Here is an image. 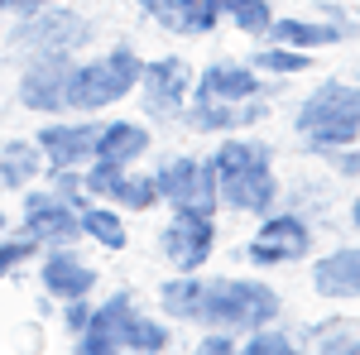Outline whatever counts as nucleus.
Wrapping results in <instances>:
<instances>
[{"mask_svg": "<svg viewBox=\"0 0 360 355\" xmlns=\"http://www.w3.org/2000/svg\"><path fill=\"white\" fill-rule=\"evenodd\" d=\"M212 178H217V197H221V212H240V217H264L274 212L283 183L274 173V144L259 135H221L217 149L207 154Z\"/></svg>", "mask_w": 360, "mask_h": 355, "instance_id": "obj_1", "label": "nucleus"}, {"mask_svg": "<svg viewBox=\"0 0 360 355\" xmlns=\"http://www.w3.org/2000/svg\"><path fill=\"white\" fill-rule=\"evenodd\" d=\"M293 135L307 154H327V149H346L360 144V82L351 77H322L307 86L293 106Z\"/></svg>", "mask_w": 360, "mask_h": 355, "instance_id": "obj_2", "label": "nucleus"}, {"mask_svg": "<svg viewBox=\"0 0 360 355\" xmlns=\"http://www.w3.org/2000/svg\"><path fill=\"white\" fill-rule=\"evenodd\" d=\"M139 67H144V58L135 53V44H111L96 58H77L72 82H68V110L72 115H101V110L120 106L125 96H135Z\"/></svg>", "mask_w": 360, "mask_h": 355, "instance_id": "obj_3", "label": "nucleus"}, {"mask_svg": "<svg viewBox=\"0 0 360 355\" xmlns=\"http://www.w3.org/2000/svg\"><path fill=\"white\" fill-rule=\"evenodd\" d=\"M283 317V293L269 288V278H250V273H217L207 278V302L197 327H226L236 336L278 322Z\"/></svg>", "mask_w": 360, "mask_h": 355, "instance_id": "obj_4", "label": "nucleus"}, {"mask_svg": "<svg viewBox=\"0 0 360 355\" xmlns=\"http://www.w3.org/2000/svg\"><path fill=\"white\" fill-rule=\"evenodd\" d=\"M96 44V25L68 10L63 0L44 5L34 15H15V25L5 29V49L15 58H39V53H82Z\"/></svg>", "mask_w": 360, "mask_h": 355, "instance_id": "obj_5", "label": "nucleus"}, {"mask_svg": "<svg viewBox=\"0 0 360 355\" xmlns=\"http://www.w3.org/2000/svg\"><path fill=\"white\" fill-rule=\"evenodd\" d=\"M317 245V231L307 212L293 207H274L264 217H255V235L240 245V259L250 269H288V264H303Z\"/></svg>", "mask_w": 360, "mask_h": 355, "instance_id": "obj_6", "label": "nucleus"}, {"mask_svg": "<svg viewBox=\"0 0 360 355\" xmlns=\"http://www.w3.org/2000/svg\"><path fill=\"white\" fill-rule=\"evenodd\" d=\"M193 63L178 53H159V58H144L139 67V86H135V101L144 110L149 125H183V110L193 101Z\"/></svg>", "mask_w": 360, "mask_h": 355, "instance_id": "obj_7", "label": "nucleus"}, {"mask_svg": "<svg viewBox=\"0 0 360 355\" xmlns=\"http://www.w3.org/2000/svg\"><path fill=\"white\" fill-rule=\"evenodd\" d=\"M217 254V217L193 207H168V221L159 231V259L173 273H202Z\"/></svg>", "mask_w": 360, "mask_h": 355, "instance_id": "obj_8", "label": "nucleus"}, {"mask_svg": "<svg viewBox=\"0 0 360 355\" xmlns=\"http://www.w3.org/2000/svg\"><path fill=\"white\" fill-rule=\"evenodd\" d=\"M154 173V192H159V207H193V212H221V197H217V178L212 164L202 154H164Z\"/></svg>", "mask_w": 360, "mask_h": 355, "instance_id": "obj_9", "label": "nucleus"}, {"mask_svg": "<svg viewBox=\"0 0 360 355\" xmlns=\"http://www.w3.org/2000/svg\"><path fill=\"white\" fill-rule=\"evenodd\" d=\"M72 63H77V53H39V58H25L20 82H15V101H20V110L39 115V120H49V115H68Z\"/></svg>", "mask_w": 360, "mask_h": 355, "instance_id": "obj_10", "label": "nucleus"}, {"mask_svg": "<svg viewBox=\"0 0 360 355\" xmlns=\"http://www.w3.org/2000/svg\"><path fill=\"white\" fill-rule=\"evenodd\" d=\"M29 240H39V250H53V245H77L82 240V226H77V212L72 202L53 192L49 183H34V188L20 192V221Z\"/></svg>", "mask_w": 360, "mask_h": 355, "instance_id": "obj_11", "label": "nucleus"}, {"mask_svg": "<svg viewBox=\"0 0 360 355\" xmlns=\"http://www.w3.org/2000/svg\"><path fill=\"white\" fill-rule=\"evenodd\" d=\"M82 188L101 202H111L120 212H154L159 192H154V173H135V164H111V159H91L82 168Z\"/></svg>", "mask_w": 360, "mask_h": 355, "instance_id": "obj_12", "label": "nucleus"}, {"mask_svg": "<svg viewBox=\"0 0 360 355\" xmlns=\"http://www.w3.org/2000/svg\"><path fill=\"white\" fill-rule=\"evenodd\" d=\"M274 91H278V77L255 72L245 58H212L193 77V101H250V96L274 101Z\"/></svg>", "mask_w": 360, "mask_h": 355, "instance_id": "obj_13", "label": "nucleus"}, {"mask_svg": "<svg viewBox=\"0 0 360 355\" xmlns=\"http://www.w3.org/2000/svg\"><path fill=\"white\" fill-rule=\"evenodd\" d=\"M96 130L101 120L96 115H49L39 130H34V144L44 149L49 168H86L96 159Z\"/></svg>", "mask_w": 360, "mask_h": 355, "instance_id": "obj_14", "label": "nucleus"}, {"mask_svg": "<svg viewBox=\"0 0 360 355\" xmlns=\"http://www.w3.org/2000/svg\"><path fill=\"white\" fill-rule=\"evenodd\" d=\"M96 283H101V273H96V264H91L77 245L39 250V293H49L53 302L91 298Z\"/></svg>", "mask_w": 360, "mask_h": 355, "instance_id": "obj_15", "label": "nucleus"}, {"mask_svg": "<svg viewBox=\"0 0 360 355\" xmlns=\"http://www.w3.org/2000/svg\"><path fill=\"white\" fill-rule=\"evenodd\" d=\"M135 288H115L111 298H101L91 307V322L82 327V336H72V346L82 355H120L125 351V327L135 317Z\"/></svg>", "mask_w": 360, "mask_h": 355, "instance_id": "obj_16", "label": "nucleus"}, {"mask_svg": "<svg viewBox=\"0 0 360 355\" xmlns=\"http://www.w3.org/2000/svg\"><path fill=\"white\" fill-rule=\"evenodd\" d=\"M269 120V96H250V101H188L183 125L197 135H240L259 130Z\"/></svg>", "mask_w": 360, "mask_h": 355, "instance_id": "obj_17", "label": "nucleus"}, {"mask_svg": "<svg viewBox=\"0 0 360 355\" xmlns=\"http://www.w3.org/2000/svg\"><path fill=\"white\" fill-rule=\"evenodd\" d=\"M312 293L327 302H356L360 298V245H336L307 264Z\"/></svg>", "mask_w": 360, "mask_h": 355, "instance_id": "obj_18", "label": "nucleus"}, {"mask_svg": "<svg viewBox=\"0 0 360 355\" xmlns=\"http://www.w3.org/2000/svg\"><path fill=\"white\" fill-rule=\"evenodd\" d=\"M356 34H360V25H336L327 15H274V25H269L274 44H293V49H307V53L341 49Z\"/></svg>", "mask_w": 360, "mask_h": 355, "instance_id": "obj_19", "label": "nucleus"}, {"mask_svg": "<svg viewBox=\"0 0 360 355\" xmlns=\"http://www.w3.org/2000/svg\"><path fill=\"white\" fill-rule=\"evenodd\" d=\"M149 149H154V130H149V120L111 115V120H101V130H96V159H111V164H139V159H149Z\"/></svg>", "mask_w": 360, "mask_h": 355, "instance_id": "obj_20", "label": "nucleus"}, {"mask_svg": "<svg viewBox=\"0 0 360 355\" xmlns=\"http://www.w3.org/2000/svg\"><path fill=\"white\" fill-rule=\"evenodd\" d=\"M44 173H49V159L34 144V135H15L0 144V188L5 192L34 188V183H44Z\"/></svg>", "mask_w": 360, "mask_h": 355, "instance_id": "obj_21", "label": "nucleus"}, {"mask_svg": "<svg viewBox=\"0 0 360 355\" xmlns=\"http://www.w3.org/2000/svg\"><path fill=\"white\" fill-rule=\"evenodd\" d=\"M154 302H159V312H164L168 322L197 327L202 302H207V273H173V278H164L154 288Z\"/></svg>", "mask_w": 360, "mask_h": 355, "instance_id": "obj_22", "label": "nucleus"}, {"mask_svg": "<svg viewBox=\"0 0 360 355\" xmlns=\"http://www.w3.org/2000/svg\"><path fill=\"white\" fill-rule=\"evenodd\" d=\"M77 226H82V240H91L96 250H125L130 245V226H125V212L111 207V202H101V197H91L77 207Z\"/></svg>", "mask_w": 360, "mask_h": 355, "instance_id": "obj_23", "label": "nucleus"}, {"mask_svg": "<svg viewBox=\"0 0 360 355\" xmlns=\"http://www.w3.org/2000/svg\"><path fill=\"white\" fill-rule=\"evenodd\" d=\"M298 351H322V355H356L360 351V322L356 317H322L298 331Z\"/></svg>", "mask_w": 360, "mask_h": 355, "instance_id": "obj_24", "label": "nucleus"}, {"mask_svg": "<svg viewBox=\"0 0 360 355\" xmlns=\"http://www.w3.org/2000/svg\"><path fill=\"white\" fill-rule=\"evenodd\" d=\"M255 72H264V77H278V82H288V77H303L312 72V63L317 58L307 53V49H293V44H274V39H259V49L245 58Z\"/></svg>", "mask_w": 360, "mask_h": 355, "instance_id": "obj_25", "label": "nucleus"}, {"mask_svg": "<svg viewBox=\"0 0 360 355\" xmlns=\"http://www.w3.org/2000/svg\"><path fill=\"white\" fill-rule=\"evenodd\" d=\"M178 341H173V327H168L164 312H139L130 317V327H125V351L130 355H164L173 351Z\"/></svg>", "mask_w": 360, "mask_h": 355, "instance_id": "obj_26", "label": "nucleus"}, {"mask_svg": "<svg viewBox=\"0 0 360 355\" xmlns=\"http://www.w3.org/2000/svg\"><path fill=\"white\" fill-rule=\"evenodd\" d=\"M217 5H221V20L231 29H240L250 39H269V25H274L269 0H217Z\"/></svg>", "mask_w": 360, "mask_h": 355, "instance_id": "obj_27", "label": "nucleus"}, {"mask_svg": "<svg viewBox=\"0 0 360 355\" xmlns=\"http://www.w3.org/2000/svg\"><path fill=\"white\" fill-rule=\"evenodd\" d=\"M226 20H221V5L217 0H193V5H178V29L173 39H207L217 34Z\"/></svg>", "mask_w": 360, "mask_h": 355, "instance_id": "obj_28", "label": "nucleus"}, {"mask_svg": "<svg viewBox=\"0 0 360 355\" xmlns=\"http://www.w3.org/2000/svg\"><path fill=\"white\" fill-rule=\"evenodd\" d=\"M240 351L245 355H298V331L278 327V322H264L240 336Z\"/></svg>", "mask_w": 360, "mask_h": 355, "instance_id": "obj_29", "label": "nucleus"}, {"mask_svg": "<svg viewBox=\"0 0 360 355\" xmlns=\"http://www.w3.org/2000/svg\"><path fill=\"white\" fill-rule=\"evenodd\" d=\"M39 259V240H29L20 226L0 231V278H15V273Z\"/></svg>", "mask_w": 360, "mask_h": 355, "instance_id": "obj_30", "label": "nucleus"}, {"mask_svg": "<svg viewBox=\"0 0 360 355\" xmlns=\"http://www.w3.org/2000/svg\"><path fill=\"white\" fill-rule=\"evenodd\" d=\"M44 183H49L53 192H63V197L72 202V212H77L82 202H91V192L82 188V168H49V173H44Z\"/></svg>", "mask_w": 360, "mask_h": 355, "instance_id": "obj_31", "label": "nucleus"}, {"mask_svg": "<svg viewBox=\"0 0 360 355\" xmlns=\"http://www.w3.org/2000/svg\"><path fill=\"white\" fill-rule=\"evenodd\" d=\"M193 351L197 355H236L240 351V336L226 331V327H202V336L193 341Z\"/></svg>", "mask_w": 360, "mask_h": 355, "instance_id": "obj_32", "label": "nucleus"}, {"mask_svg": "<svg viewBox=\"0 0 360 355\" xmlns=\"http://www.w3.org/2000/svg\"><path fill=\"white\" fill-rule=\"evenodd\" d=\"M91 307H96V298H68V302H58V322H63V331H68V336H82V327L91 322Z\"/></svg>", "mask_w": 360, "mask_h": 355, "instance_id": "obj_33", "label": "nucleus"}, {"mask_svg": "<svg viewBox=\"0 0 360 355\" xmlns=\"http://www.w3.org/2000/svg\"><path fill=\"white\" fill-rule=\"evenodd\" d=\"M317 159L332 168L336 178H360V144H346V149H327V154H317Z\"/></svg>", "mask_w": 360, "mask_h": 355, "instance_id": "obj_34", "label": "nucleus"}, {"mask_svg": "<svg viewBox=\"0 0 360 355\" xmlns=\"http://www.w3.org/2000/svg\"><path fill=\"white\" fill-rule=\"evenodd\" d=\"M135 5H139V15H144V20H154L164 34L178 29V0H135Z\"/></svg>", "mask_w": 360, "mask_h": 355, "instance_id": "obj_35", "label": "nucleus"}, {"mask_svg": "<svg viewBox=\"0 0 360 355\" xmlns=\"http://www.w3.org/2000/svg\"><path fill=\"white\" fill-rule=\"evenodd\" d=\"M44 5H58V0H0V10L15 20V15H34V10H44Z\"/></svg>", "mask_w": 360, "mask_h": 355, "instance_id": "obj_36", "label": "nucleus"}, {"mask_svg": "<svg viewBox=\"0 0 360 355\" xmlns=\"http://www.w3.org/2000/svg\"><path fill=\"white\" fill-rule=\"evenodd\" d=\"M346 221H351V226L360 231V197H351V207H346Z\"/></svg>", "mask_w": 360, "mask_h": 355, "instance_id": "obj_37", "label": "nucleus"}, {"mask_svg": "<svg viewBox=\"0 0 360 355\" xmlns=\"http://www.w3.org/2000/svg\"><path fill=\"white\" fill-rule=\"evenodd\" d=\"M0 231H10V217H5V212H0Z\"/></svg>", "mask_w": 360, "mask_h": 355, "instance_id": "obj_38", "label": "nucleus"}, {"mask_svg": "<svg viewBox=\"0 0 360 355\" xmlns=\"http://www.w3.org/2000/svg\"><path fill=\"white\" fill-rule=\"evenodd\" d=\"M0 20H5V10H0ZM0 44H5V25H0Z\"/></svg>", "mask_w": 360, "mask_h": 355, "instance_id": "obj_39", "label": "nucleus"}, {"mask_svg": "<svg viewBox=\"0 0 360 355\" xmlns=\"http://www.w3.org/2000/svg\"><path fill=\"white\" fill-rule=\"evenodd\" d=\"M178 5H193V0H178Z\"/></svg>", "mask_w": 360, "mask_h": 355, "instance_id": "obj_40", "label": "nucleus"}, {"mask_svg": "<svg viewBox=\"0 0 360 355\" xmlns=\"http://www.w3.org/2000/svg\"><path fill=\"white\" fill-rule=\"evenodd\" d=\"M346 5H360V0H346Z\"/></svg>", "mask_w": 360, "mask_h": 355, "instance_id": "obj_41", "label": "nucleus"}, {"mask_svg": "<svg viewBox=\"0 0 360 355\" xmlns=\"http://www.w3.org/2000/svg\"><path fill=\"white\" fill-rule=\"evenodd\" d=\"M356 82H360V67H356Z\"/></svg>", "mask_w": 360, "mask_h": 355, "instance_id": "obj_42", "label": "nucleus"}, {"mask_svg": "<svg viewBox=\"0 0 360 355\" xmlns=\"http://www.w3.org/2000/svg\"><path fill=\"white\" fill-rule=\"evenodd\" d=\"M0 192H5V188H0Z\"/></svg>", "mask_w": 360, "mask_h": 355, "instance_id": "obj_43", "label": "nucleus"}, {"mask_svg": "<svg viewBox=\"0 0 360 355\" xmlns=\"http://www.w3.org/2000/svg\"><path fill=\"white\" fill-rule=\"evenodd\" d=\"M356 355H360V351H356Z\"/></svg>", "mask_w": 360, "mask_h": 355, "instance_id": "obj_44", "label": "nucleus"}]
</instances>
